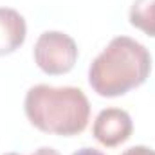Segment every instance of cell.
Here are the masks:
<instances>
[{"instance_id": "obj_5", "label": "cell", "mask_w": 155, "mask_h": 155, "mask_svg": "<svg viewBox=\"0 0 155 155\" xmlns=\"http://www.w3.org/2000/svg\"><path fill=\"white\" fill-rule=\"evenodd\" d=\"M27 38L25 18L13 7H0V56L16 52Z\"/></svg>"}, {"instance_id": "obj_4", "label": "cell", "mask_w": 155, "mask_h": 155, "mask_svg": "<svg viewBox=\"0 0 155 155\" xmlns=\"http://www.w3.org/2000/svg\"><path fill=\"white\" fill-rule=\"evenodd\" d=\"M134 132V121L123 108L110 107L101 110L92 124V135L107 148H116L126 143Z\"/></svg>"}, {"instance_id": "obj_7", "label": "cell", "mask_w": 155, "mask_h": 155, "mask_svg": "<svg viewBox=\"0 0 155 155\" xmlns=\"http://www.w3.org/2000/svg\"><path fill=\"white\" fill-rule=\"evenodd\" d=\"M121 155H155V150L148 148V146H132V148L124 150Z\"/></svg>"}, {"instance_id": "obj_2", "label": "cell", "mask_w": 155, "mask_h": 155, "mask_svg": "<svg viewBox=\"0 0 155 155\" xmlns=\"http://www.w3.org/2000/svg\"><path fill=\"white\" fill-rule=\"evenodd\" d=\"M24 110L40 132L61 137L81 134L90 121V103L78 87L35 85L27 90Z\"/></svg>"}, {"instance_id": "obj_9", "label": "cell", "mask_w": 155, "mask_h": 155, "mask_svg": "<svg viewBox=\"0 0 155 155\" xmlns=\"http://www.w3.org/2000/svg\"><path fill=\"white\" fill-rule=\"evenodd\" d=\"M72 155H105V153L99 152V150H94V148H81V150L74 152Z\"/></svg>"}, {"instance_id": "obj_3", "label": "cell", "mask_w": 155, "mask_h": 155, "mask_svg": "<svg viewBox=\"0 0 155 155\" xmlns=\"http://www.w3.org/2000/svg\"><path fill=\"white\" fill-rule=\"evenodd\" d=\"M79 56L72 36L61 31H45L35 43L33 58L41 72L49 76H61L74 69Z\"/></svg>"}, {"instance_id": "obj_8", "label": "cell", "mask_w": 155, "mask_h": 155, "mask_svg": "<svg viewBox=\"0 0 155 155\" xmlns=\"http://www.w3.org/2000/svg\"><path fill=\"white\" fill-rule=\"evenodd\" d=\"M4 155H20V153L11 152V153H4ZM31 155H60V152L54 150V148H51V146H41V148H38L35 153H31Z\"/></svg>"}, {"instance_id": "obj_1", "label": "cell", "mask_w": 155, "mask_h": 155, "mask_svg": "<svg viewBox=\"0 0 155 155\" xmlns=\"http://www.w3.org/2000/svg\"><path fill=\"white\" fill-rule=\"evenodd\" d=\"M150 72V51L130 36H116L90 63L88 85L101 97H119L141 87Z\"/></svg>"}, {"instance_id": "obj_6", "label": "cell", "mask_w": 155, "mask_h": 155, "mask_svg": "<svg viewBox=\"0 0 155 155\" xmlns=\"http://www.w3.org/2000/svg\"><path fill=\"white\" fill-rule=\"evenodd\" d=\"M128 20L135 29L155 38V0H134L128 11Z\"/></svg>"}]
</instances>
